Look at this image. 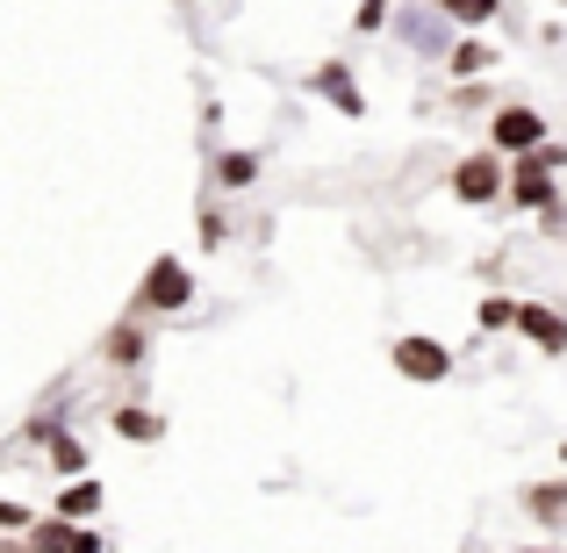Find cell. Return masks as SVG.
<instances>
[{
    "mask_svg": "<svg viewBox=\"0 0 567 553\" xmlns=\"http://www.w3.org/2000/svg\"><path fill=\"white\" fill-rule=\"evenodd\" d=\"M431 8H439L453 29H488L503 14V0H431Z\"/></svg>",
    "mask_w": 567,
    "mask_h": 553,
    "instance_id": "cell-16",
    "label": "cell"
},
{
    "mask_svg": "<svg viewBox=\"0 0 567 553\" xmlns=\"http://www.w3.org/2000/svg\"><path fill=\"white\" fill-rule=\"evenodd\" d=\"M546 137H554V130H546V115L525 109V101H503L496 123H488V152H503V158H525L532 144H546Z\"/></svg>",
    "mask_w": 567,
    "mask_h": 553,
    "instance_id": "cell-3",
    "label": "cell"
},
{
    "mask_svg": "<svg viewBox=\"0 0 567 553\" xmlns=\"http://www.w3.org/2000/svg\"><path fill=\"white\" fill-rule=\"evenodd\" d=\"M388 367L402 373V381H416V388H431V381H445L453 373V352L439 346V338H424V331H410V338H395L388 346Z\"/></svg>",
    "mask_w": 567,
    "mask_h": 553,
    "instance_id": "cell-4",
    "label": "cell"
},
{
    "mask_svg": "<svg viewBox=\"0 0 567 553\" xmlns=\"http://www.w3.org/2000/svg\"><path fill=\"white\" fill-rule=\"evenodd\" d=\"M72 532H80V525H72V518H58V511H43V518H37V525H29V532H22V540H29V553H72Z\"/></svg>",
    "mask_w": 567,
    "mask_h": 553,
    "instance_id": "cell-15",
    "label": "cell"
},
{
    "mask_svg": "<svg viewBox=\"0 0 567 553\" xmlns=\"http://www.w3.org/2000/svg\"><path fill=\"white\" fill-rule=\"evenodd\" d=\"M72 553H109V540H101V525H80V532H72Z\"/></svg>",
    "mask_w": 567,
    "mask_h": 553,
    "instance_id": "cell-21",
    "label": "cell"
},
{
    "mask_svg": "<svg viewBox=\"0 0 567 553\" xmlns=\"http://www.w3.org/2000/svg\"><path fill=\"white\" fill-rule=\"evenodd\" d=\"M560 468H567V439H560Z\"/></svg>",
    "mask_w": 567,
    "mask_h": 553,
    "instance_id": "cell-25",
    "label": "cell"
},
{
    "mask_svg": "<svg viewBox=\"0 0 567 553\" xmlns=\"http://www.w3.org/2000/svg\"><path fill=\"white\" fill-rule=\"evenodd\" d=\"M488 65H496V51H488L482 37H467V43H445V72H453V80H482Z\"/></svg>",
    "mask_w": 567,
    "mask_h": 553,
    "instance_id": "cell-14",
    "label": "cell"
},
{
    "mask_svg": "<svg viewBox=\"0 0 567 553\" xmlns=\"http://www.w3.org/2000/svg\"><path fill=\"white\" fill-rule=\"evenodd\" d=\"M309 86H317V94L331 101L338 115H352V123L367 115V94H360V80H352V65H346V58H331V65H317V72H309Z\"/></svg>",
    "mask_w": 567,
    "mask_h": 553,
    "instance_id": "cell-8",
    "label": "cell"
},
{
    "mask_svg": "<svg viewBox=\"0 0 567 553\" xmlns=\"http://www.w3.org/2000/svg\"><path fill=\"white\" fill-rule=\"evenodd\" d=\"M194 303V274L181 252H158L152 266H144L137 295H130V317H181V309Z\"/></svg>",
    "mask_w": 567,
    "mask_h": 553,
    "instance_id": "cell-1",
    "label": "cell"
},
{
    "mask_svg": "<svg viewBox=\"0 0 567 553\" xmlns=\"http://www.w3.org/2000/svg\"><path fill=\"white\" fill-rule=\"evenodd\" d=\"M453 202H467V208H488V202H503V187H511V173H503V152H467L453 166Z\"/></svg>",
    "mask_w": 567,
    "mask_h": 553,
    "instance_id": "cell-2",
    "label": "cell"
},
{
    "mask_svg": "<svg viewBox=\"0 0 567 553\" xmlns=\"http://www.w3.org/2000/svg\"><path fill=\"white\" fill-rule=\"evenodd\" d=\"M223 245H230V216L216 202H202V252H223Z\"/></svg>",
    "mask_w": 567,
    "mask_h": 553,
    "instance_id": "cell-18",
    "label": "cell"
},
{
    "mask_svg": "<svg viewBox=\"0 0 567 553\" xmlns=\"http://www.w3.org/2000/svg\"><path fill=\"white\" fill-rule=\"evenodd\" d=\"M101 503H109V489H101L94 474H72V482L58 489L51 511H58V518H72V525H86V518H101Z\"/></svg>",
    "mask_w": 567,
    "mask_h": 553,
    "instance_id": "cell-10",
    "label": "cell"
},
{
    "mask_svg": "<svg viewBox=\"0 0 567 553\" xmlns=\"http://www.w3.org/2000/svg\"><path fill=\"white\" fill-rule=\"evenodd\" d=\"M208 181H216L223 194H245L251 181H259V152H216V166H208Z\"/></svg>",
    "mask_w": 567,
    "mask_h": 553,
    "instance_id": "cell-13",
    "label": "cell"
},
{
    "mask_svg": "<svg viewBox=\"0 0 567 553\" xmlns=\"http://www.w3.org/2000/svg\"><path fill=\"white\" fill-rule=\"evenodd\" d=\"M517 331H525L532 352H554V360L567 352V317L554 303H517Z\"/></svg>",
    "mask_w": 567,
    "mask_h": 553,
    "instance_id": "cell-7",
    "label": "cell"
},
{
    "mask_svg": "<svg viewBox=\"0 0 567 553\" xmlns=\"http://www.w3.org/2000/svg\"><path fill=\"white\" fill-rule=\"evenodd\" d=\"M525 518L532 525H567V474H554V482H525Z\"/></svg>",
    "mask_w": 567,
    "mask_h": 553,
    "instance_id": "cell-11",
    "label": "cell"
},
{
    "mask_svg": "<svg viewBox=\"0 0 567 553\" xmlns=\"http://www.w3.org/2000/svg\"><path fill=\"white\" fill-rule=\"evenodd\" d=\"M43 460H51V474H58V482H72V474H86V468H94V453H86V446L72 439L65 424H58L51 439H43Z\"/></svg>",
    "mask_w": 567,
    "mask_h": 553,
    "instance_id": "cell-12",
    "label": "cell"
},
{
    "mask_svg": "<svg viewBox=\"0 0 567 553\" xmlns=\"http://www.w3.org/2000/svg\"><path fill=\"white\" fill-rule=\"evenodd\" d=\"M511 208H525V216H539V208H554L560 202V181L539 166V152H525V158H511Z\"/></svg>",
    "mask_w": 567,
    "mask_h": 553,
    "instance_id": "cell-6",
    "label": "cell"
},
{
    "mask_svg": "<svg viewBox=\"0 0 567 553\" xmlns=\"http://www.w3.org/2000/svg\"><path fill=\"white\" fill-rule=\"evenodd\" d=\"M29 525H37V511H29V503H8V496H0V532H29Z\"/></svg>",
    "mask_w": 567,
    "mask_h": 553,
    "instance_id": "cell-20",
    "label": "cell"
},
{
    "mask_svg": "<svg viewBox=\"0 0 567 553\" xmlns=\"http://www.w3.org/2000/svg\"><path fill=\"white\" fill-rule=\"evenodd\" d=\"M352 29H360V37H374V29H388V0H360V14H352Z\"/></svg>",
    "mask_w": 567,
    "mask_h": 553,
    "instance_id": "cell-19",
    "label": "cell"
},
{
    "mask_svg": "<svg viewBox=\"0 0 567 553\" xmlns=\"http://www.w3.org/2000/svg\"><path fill=\"white\" fill-rule=\"evenodd\" d=\"M109 431L123 446H158V439H166V410H152V402H115Z\"/></svg>",
    "mask_w": 567,
    "mask_h": 553,
    "instance_id": "cell-9",
    "label": "cell"
},
{
    "mask_svg": "<svg viewBox=\"0 0 567 553\" xmlns=\"http://www.w3.org/2000/svg\"><path fill=\"white\" fill-rule=\"evenodd\" d=\"M0 553H29V540H22V532H8V540H0Z\"/></svg>",
    "mask_w": 567,
    "mask_h": 553,
    "instance_id": "cell-23",
    "label": "cell"
},
{
    "mask_svg": "<svg viewBox=\"0 0 567 553\" xmlns=\"http://www.w3.org/2000/svg\"><path fill=\"white\" fill-rule=\"evenodd\" d=\"M517 553H554V546H517Z\"/></svg>",
    "mask_w": 567,
    "mask_h": 553,
    "instance_id": "cell-24",
    "label": "cell"
},
{
    "mask_svg": "<svg viewBox=\"0 0 567 553\" xmlns=\"http://www.w3.org/2000/svg\"><path fill=\"white\" fill-rule=\"evenodd\" d=\"M474 324H482V331H517V303L511 295H482V303H474Z\"/></svg>",
    "mask_w": 567,
    "mask_h": 553,
    "instance_id": "cell-17",
    "label": "cell"
},
{
    "mask_svg": "<svg viewBox=\"0 0 567 553\" xmlns=\"http://www.w3.org/2000/svg\"><path fill=\"white\" fill-rule=\"evenodd\" d=\"M539 231H546V237H567V202H554V208H539Z\"/></svg>",
    "mask_w": 567,
    "mask_h": 553,
    "instance_id": "cell-22",
    "label": "cell"
},
{
    "mask_svg": "<svg viewBox=\"0 0 567 553\" xmlns=\"http://www.w3.org/2000/svg\"><path fill=\"white\" fill-rule=\"evenodd\" d=\"M144 360H152V317H115L109 324V338H101V367H115V373H137Z\"/></svg>",
    "mask_w": 567,
    "mask_h": 553,
    "instance_id": "cell-5",
    "label": "cell"
}]
</instances>
